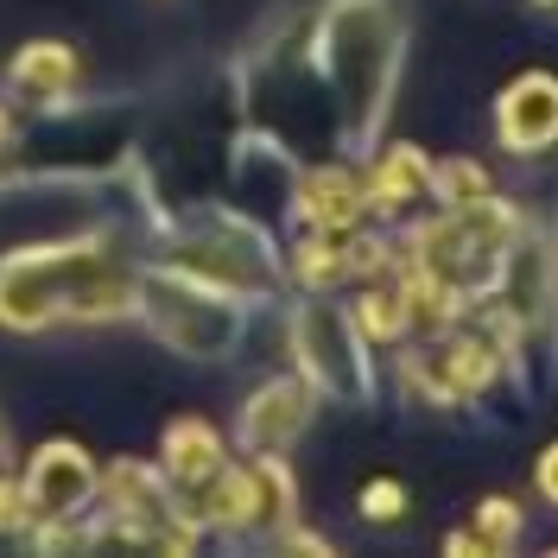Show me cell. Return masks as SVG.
Instances as JSON below:
<instances>
[{
	"mask_svg": "<svg viewBox=\"0 0 558 558\" xmlns=\"http://www.w3.org/2000/svg\"><path fill=\"white\" fill-rule=\"evenodd\" d=\"M407 58V20L393 0H330L317 26V64L330 76V102L343 114V140L368 153L381 134L393 83Z\"/></svg>",
	"mask_w": 558,
	"mask_h": 558,
	"instance_id": "1",
	"label": "cell"
},
{
	"mask_svg": "<svg viewBox=\"0 0 558 558\" xmlns=\"http://www.w3.org/2000/svg\"><path fill=\"white\" fill-rule=\"evenodd\" d=\"M134 267H121L102 242L26 247L0 260V317L33 330L51 317H121L134 312Z\"/></svg>",
	"mask_w": 558,
	"mask_h": 558,
	"instance_id": "2",
	"label": "cell"
},
{
	"mask_svg": "<svg viewBox=\"0 0 558 558\" xmlns=\"http://www.w3.org/2000/svg\"><path fill=\"white\" fill-rule=\"evenodd\" d=\"M134 305H140V317L153 324V337L166 349H178V355H191V362H222V355H235L242 324H247V312L235 305V292L204 286V279H191V274L140 279Z\"/></svg>",
	"mask_w": 558,
	"mask_h": 558,
	"instance_id": "3",
	"label": "cell"
},
{
	"mask_svg": "<svg viewBox=\"0 0 558 558\" xmlns=\"http://www.w3.org/2000/svg\"><path fill=\"white\" fill-rule=\"evenodd\" d=\"M292 349H299V375L317 387V393H330V400H349V407H368V355H362V324L343 312V305H330V299H305L299 312H292Z\"/></svg>",
	"mask_w": 558,
	"mask_h": 558,
	"instance_id": "4",
	"label": "cell"
},
{
	"mask_svg": "<svg viewBox=\"0 0 558 558\" xmlns=\"http://www.w3.org/2000/svg\"><path fill=\"white\" fill-rule=\"evenodd\" d=\"M317 413V387L299 375V381H267L260 393H247L242 407V451L254 457H279L292 451V438L312 425Z\"/></svg>",
	"mask_w": 558,
	"mask_h": 558,
	"instance_id": "5",
	"label": "cell"
},
{
	"mask_svg": "<svg viewBox=\"0 0 558 558\" xmlns=\"http://www.w3.org/2000/svg\"><path fill=\"white\" fill-rule=\"evenodd\" d=\"M96 488H102V476H96V463L76 445H45L38 463L26 470V508L51 514V526H64L96 501Z\"/></svg>",
	"mask_w": 558,
	"mask_h": 558,
	"instance_id": "6",
	"label": "cell"
},
{
	"mask_svg": "<svg viewBox=\"0 0 558 558\" xmlns=\"http://www.w3.org/2000/svg\"><path fill=\"white\" fill-rule=\"evenodd\" d=\"M495 134L508 153H546L558 146V76L546 70H526L514 89H501V102H495Z\"/></svg>",
	"mask_w": 558,
	"mask_h": 558,
	"instance_id": "7",
	"label": "cell"
},
{
	"mask_svg": "<svg viewBox=\"0 0 558 558\" xmlns=\"http://www.w3.org/2000/svg\"><path fill=\"white\" fill-rule=\"evenodd\" d=\"M292 209H299V222H305V229L343 235V229L362 222L368 191H362L355 172H343V166H317V172H299V184H292Z\"/></svg>",
	"mask_w": 558,
	"mask_h": 558,
	"instance_id": "8",
	"label": "cell"
},
{
	"mask_svg": "<svg viewBox=\"0 0 558 558\" xmlns=\"http://www.w3.org/2000/svg\"><path fill=\"white\" fill-rule=\"evenodd\" d=\"M425 197H432V159L413 153V146H393L381 159V172H375V184H368V204L400 216L407 204H425Z\"/></svg>",
	"mask_w": 558,
	"mask_h": 558,
	"instance_id": "9",
	"label": "cell"
},
{
	"mask_svg": "<svg viewBox=\"0 0 558 558\" xmlns=\"http://www.w3.org/2000/svg\"><path fill=\"white\" fill-rule=\"evenodd\" d=\"M166 470H172L178 483L204 488L222 470V438L209 432L204 418H178L172 432H166Z\"/></svg>",
	"mask_w": 558,
	"mask_h": 558,
	"instance_id": "10",
	"label": "cell"
},
{
	"mask_svg": "<svg viewBox=\"0 0 558 558\" xmlns=\"http://www.w3.org/2000/svg\"><path fill=\"white\" fill-rule=\"evenodd\" d=\"M76 83V58L64 45H26L13 58V89H33V96H64Z\"/></svg>",
	"mask_w": 558,
	"mask_h": 558,
	"instance_id": "11",
	"label": "cell"
},
{
	"mask_svg": "<svg viewBox=\"0 0 558 558\" xmlns=\"http://www.w3.org/2000/svg\"><path fill=\"white\" fill-rule=\"evenodd\" d=\"M432 197L445 209H476L488 204L495 191H488L483 166H470V159H451V166H432Z\"/></svg>",
	"mask_w": 558,
	"mask_h": 558,
	"instance_id": "12",
	"label": "cell"
},
{
	"mask_svg": "<svg viewBox=\"0 0 558 558\" xmlns=\"http://www.w3.org/2000/svg\"><path fill=\"white\" fill-rule=\"evenodd\" d=\"M476 539H483V553H508L521 539V508H508L501 495H488L483 508H476Z\"/></svg>",
	"mask_w": 558,
	"mask_h": 558,
	"instance_id": "13",
	"label": "cell"
},
{
	"mask_svg": "<svg viewBox=\"0 0 558 558\" xmlns=\"http://www.w3.org/2000/svg\"><path fill=\"white\" fill-rule=\"evenodd\" d=\"M400 508H407V488L400 483H368L362 488V514H368V521H393Z\"/></svg>",
	"mask_w": 558,
	"mask_h": 558,
	"instance_id": "14",
	"label": "cell"
},
{
	"mask_svg": "<svg viewBox=\"0 0 558 558\" xmlns=\"http://www.w3.org/2000/svg\"><path fill=\"white\" fill-rule=\"evenodd\" d=\"M539 495H546V501L558 508V445H553L546 457H539Z\"/></svg>",
	"mask_w": 558,
	"mask_h": 558,
	"instance_id": "15",
	"label": "cell"
},
{
	"mask_svg": "<svg viewBox=\"0 0 558 558\" xmlns=\"http://www.w3.org/2000/svg\"><path fill=\"white\" fill-rule=\"evenodd\" d=\"M7 140H13V128H7V114H0V153H7Z\"/></svg>",
	"mask_w": 558,
	"mask_h": 558,
	"instance_id": "16",
	"label": "cell"
},
{
	"mask_svg": "<svg viewBox=\"0 0 558 558\" xmlns=\"http://www.w3.org/2000/svg\"><path fill=\"white\" fill-rule=\"evenodd\" d=\"M0 476H7V438H0Z\"/></svg>",
	"mask_w": 558,
	"mask_h": 558,
	"instance_id": "17",
	"label": "cell"
},
{
	"mask_svg": "<svg viewBox=\"0 0 558 558\" xmlns=\"http://www.w3.org/2000/svg\"><path fill=\"white\" fill-rule=\"evenodd\" d=\"M539 7H558V0H539Z\"/></svg>",
	"mask_w": 558,
	"mask_h": 558,
	"instance_id": "18",
	"label": "cell"
}]
</instances>
